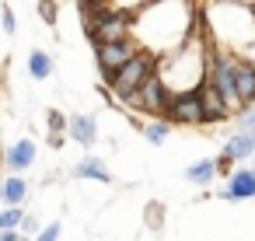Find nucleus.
<instances>
[{
  "instance_id": "f257e3e1",
  "label": "nucleus",
  "mask_w": 255,
  "mask_h": 241,
  "mask_svg": "<svg viewBox=\"0 0 255 241\" xmlns=\"http://www.w3.org/2000/svg\"><path fill=\"white\" fill-rule=\"evenodd\" d=\"M196 28H199V7L192 0H150L147 7L133 14L129 39L161 60L175 53Z\"/></svg>"
},
{
  "instance_id": "f03ea898",
  "label": "nucleus",
  "mask_w": 255,
  "mask_h": 241,
  "mask_svg": "<svg viewBox=\"0 0 255 241\" xmlns=\"http://www.w3.org/2000/svg\"><path fill=\"white\" fill-rule=\"evenodd\" d=\"M206 35L213 49L231 53L245 63L255 60V11L241 0H217L206 11Z\"/></svg>"
},
{
  "instance_id": "7ed1b4c3",
  "label": "nucleus",
  "mask_w": 255,
  "mask_h": 241,
  "mask_svg": "<svg viewBox=\"0 0 255 241\" xmlns=\"http://www.w3.org/2000/svg\"><path fill=\"white\" fill-rule=\"evenodd\" d=\"M210 49H213V42H210L206 28L199 25L175 53L157 60V77L168 88V95H189V91H199L206 84Z\"/></svg>"
},
{
  "instance_id": "20e7f679",
  "label": "nucleus",
  "mask_w": 255,
  "mask_h": 241,
  "mask_svg": "<svg viewBox=\"0 0 255 241\" xmlns=\"http://www.w3.org/2000/svg\"><path fill=\"white\" fill-rule=\"evenodd\" d=\"M154 74H157V56H154V53H147V49H140V53H136L129 63H123V67L105 81V84H109V88H112V95L123 102L126 95L140 91Z\"/></svg>"
},
{
  "instance_id": "39448f33",
  "label": "nucleus",
  "mask_w": 255,
  "mask_h": 241,
  "mask_svg": "<svg viewBox=\"0 0 255 241\" xmlns=\"http://www.w3.org/2000/svg\"><path fill=\"white\" fill-rule=\"evenodd\" d=\"M129 25H133V14L109 7V11H102L98 18H91V21H88V39H91L95 46L123 42V39H129Z\"/></svg>"
},
{
  "instance_id": "423d86ee",
  "label": "nucleus",
  "mask_w": 255,
  "mask_h": 241,
  "mask_svg": "<svg viewBox=\"0 0 255 241\" xmlns=\"http://www.w3.org/2000/svg\"><path fill=\"white\" fill-rule=\"evenodd\" d=\"M168 88L161 84V77L154 74L140 91H133V95H126L123 98V105L129 109V112H150V116H157V119H164V109H168Z\"/></svg>"
},
{
  "instance_id": "0eeeda50",
  "label": "nucleus",
  "mask_w": 255,
  "mask_h": 241,
  "mask_svg": "<svg viewBox=\"0 0 255 241\" xmlns=\"http://www.w3.org/2000/svg\"><path fill=\"white\" fill-rule=\"evenodd\" d=\"M164 119H168L171 126H206L199 91H189V95H171V98H168V109H164Z\"/></svg>"
},
{
  "instance_id": "6e6552de",
  "label": "nucleus",
  "mask_w": 255,
  "mask_h": 241,
  "mask_svg": "<svg viewBox=\"0 0 255 241\" xmlns=\"http://www.w3.org/2000/svg\"><path fill=\"white\" fill-rule=\"evenodd\" d=\"M140 53V46L133 42V39H123V42H109V46H95V60H98V70H102V77L109 81L123 63H129L133 56Z\"/></svg>"
},
{
  "instance_id": "1a4fd4ad",
  "label": "nucleus",
  "mask_w": 255,
  "mask_h": 241,
  "mask_svg": "<svg viewBox=\"0 0 255 241\" xmlns=\"http://www.w3.org/2000/svg\"><path fill=\"white\" fill-rule=\"evenodd\" d=\"M35 157H39V147H35V140L21 136V140H14V143L4 150V168H7L11 175H21L25 168H32V164H35Z\"/></svg>"
},
{
  "instance_id": "9d476101",
  "label": "nucleus",
  "mask_w": 255,
  "mask_h": 241,
  "mask_svg": "<svg viewBox=\"0 0 255 241\" xmlns=\"http://www.w3.org/2000/svg\"><path fill=\"white\" fill-rule=\"evenodd\" d=\"M199 102H203V116H206V126H213V122H227L231 116H234V109L224 102V95L206 81L203 88H199Z\"/></svg>"
},
{
  "instance_id": "9b49d317",
  "label": "nucleus",
  "mask_w": 255,
  "mask_h": 241,
  "mask_svg": "<svg viewBox=\"0 0 255 241\" xmlns=\"http://www.w3.org/2000/svg\"><path fill=\"white\" fill-rule=\"evenodd\" d=\"M67 133H70L74 143L95 147V143H98V119H95L91 112H77V116L67 119Z\"/></svg>"
},
{
  "instance_id": "f8f14e48",
  "label": "nucleus",
  "mask_w": 255,
  "mask_h": 241,
  "mask_svg": "<svg viewBox=\"0 0 255 241\" xmlns=\"http://www.w3.org/2000/svg\"><path fill=\"white\" fill-rule=\"evenodd\" d=\"M234 95L241 109L255 105V67L245 60H238V70H234Z\"/></svg>"
},
{
  "instance_id": "ddd939ff",
  "label": "nucleus",
  "mask_w": 255,
  "mask_h": 241,
  "mask_svg": "<svg viewBox=\"0 0 255 241\" xmlns=\"http://www.w3.org/2000/svg\"><path fill=\"white\" fill-rule=\"evenodd\" d=\"M227 161H252V154H255V133H231L227 140H224V150H220Z\"/></svg>"
},
{
  "instance_id": "4468645a",
  "label": "nucleus",
  "mask_w": 255,
  "mask_h": 241,
  "mask_svg": "<svg viewBox=\"0 0 255 241\" xmlns=\"http://www.w3.org/2000/svg\"><path fill=\"white\" fill-rule=\"evenodd\" d=\"M224 185L231 189L234 203H241V199H255V168H238V171H231Z\"/></svg>"
},
{
  "instance_id": "2eb2a0df",
  "label": "nucleus",
  "mask_w": 255,
  "mask_h": 241,
  "mask_svg": "<svg viewBox=\"0 0 255 241\" xmlns=\"http://www.w3.org/2000/svg\"><path fill=\"white\" fill-rule=\"evenodd\" d=\"M74 178H84V182H102V185H109V182H112V171L105 168V161H102V157H81V161L74 164Z\"/></svg>"
},
{
  "instance_id": "dca6fc26",
  "label": "nucleus",
  "mask_w": 255,
  "mask_h": 241,
  "mask_svg": "<svg viewBox=\"0 0 255 241\" xmlns=\"http://www.w3.org/2000/svg\"><path fill=\"white\" fill-rule=\"evenodd\" d=\"M28 182L21 175H7L4 178V206H25L28 203Z\"/></svg>"
},
{
  "instance_id": "f3484780",
  "label": "nucleus",
  "mask_w": 255,
  "mask_h": 241,
  "mask_svg": "<svg viewBox=\"0 0 255 241\" xmlns=\"http://www.w3.org/2000/svg\"><path fill=\"white\" fill-rule=\"evenodd\" d=\"M140 136H143L150 147H164V143H168V136H171V122H168V119L140 122Z\"/></svg>"
},
{
  "instance_id": "a211bd4d",
  "label": "nucleus",
  "mask_w": 255,
  "mask_h": 241,
  "mask_svg": "<svg viewBox=\"0 0 255 241\" xmlns=\"http://www.w3.org/2000/svg\"><path fill=\"white\" fill-rule=\"evenodd\" d=\"M213 178H217L213 157H199V161H192V164L185 168V182H192V185H210Z\"/></svg>"
},
{
  "instance_id": "6ab92c4d",
  "label": "nucleus",
  "mask_w": 255,
  "mask_h": 241,
  "mask_svg": "<svg viewBox=\"0 0 255 241\" xmlns=\"http://www.w3.org/2000/svg\"><path fill=\"white\" fill-rule=\"evenodd\" d=\"M28 74H32L35 81L53 77V56H49L46 49H32V53H28Z\"/></svg>"
},
{
  "instance_id": "aec40b11",
  "label": "nucleus",
  "mask_w": 255,
  "mask_h": 241,
  "mask_svg": "<svg viewBox=\"0 0 255 241\" xmlns=\"http://www.w3.org/2000/svg\"><path fill=\"white\" fill-rule=\"evenodd\" d=\"M21 217H25L21 206H4V210H0V231H18Z\"/></svg>"
},
{
  "instance_id": "412c9836",
  "label": "nucleus",
  "mask_w": 255,
  "mask_h": 241,
  "mask_svg": "<svg viewBox=\"0 0 255 241\" xmlns=\"http://www.w3.org/2000/svg\"><path fill=\"white\" fill-rule=\"evenodd\" d=\"M143 224H147L150 231H161V227H164V206H161V203H147V210H143Z\"/></svg>"
},
{
  "instance_id": "4be33fe9",
  "label": "nucleus",
  "mask_w": 255,
  "mask_h": 241,
  "mask_svg": "<svg viewBox=\"0 0 255 241\" xmlns=\"http://www.w3.org/2000/svg\"><path fill=\"white\" fill-rule=\"evenodd\" d=\"M18 231H21L25 238H35V234L42 231V220H39V213H25V217H21V227H18Z\"/></svg>"
},
{
  "instance_id": "5701e85b",
  "label": "nucleus",
  "mask_w": 255,
  "mask_h": 241,
  "mask_svg": "<svg viewBox=\"0 0 255 241\" xmlns=\"http://www.w3.org/2000/svg\"><path fill=\"white\" fill-rule=\"evenodd\" d=\"M238 129L241 133H255V105H248V109L238 112Z\"/></svg>"
},
{
  "instance_id": "b1692460",
  "label": "nucleus",
  "mask_w": 255,
  "mask_h": 241,
  "mask_svg": "<svg viewBox=\"0 0 255 241\" xmlns=\"http://www.w3.org/2000/svg\"><path fill=\"white\" fill-rule=\"evenodd\" d=\"M49 133H56V136H63V133H67V116H63V112H56V109L49 112Z\"/></svg>"
},
{
  "instance_id": "393cba45",
  "label": "nucleus",
  "mask_w": 255,
  "mask_h": 241,
  "mask_svg": "<svg viewBox=\"0 0 255 241\" xmlns=\"http://www.w3.org/2000/svg\"><path fill=\"white\" fill-rule=\"evenodd\" d=\"M39 14L46 25H56V0H39Z\"/></svg>"
},
{
  "instance_id": "a878e982",
  "label": "nucleus",
  "mask_w": 255,
  "mask_h": 241,
  "mask_svg": "<svg viewBox=\"0 0 255 241\" xmlns=\"http://www.w3.org/2000/svg\"><path fill=\"white\" fill-rule=\"evenodd\" d=\"M32 241H60V220H56V224H46Z\"/></svg>"
},
{
  "instance_id": "bb28decb",
  "label": "nucleus",
  "mask_w": 255,
  "mask_h": 241,
  "mask_svg": "<svg viewBox=\"0 0 255 241\" xmlns=\"http://www.w3.org/2000/svg\"><path fill=\"white\" fill-rule=\"evenodd\" d=\"M0 25H4V32H7V35H14V32H18V21H14V11H11L7 4H4V11H0Z\"/></svg>"
},
{
  "instance_id": "cd10ccee",
  "label": "nucleus",
  "mask_w": 255,
  "mask_h": 241,
  "mask_svg": "<svg viewBox=\"0 0 255 241\" xmlns=\"http://www.w3.org/2000/svg\"><path fill=\"white\" fill-rule=\"evenodd\" d=\"M25 234L21 231H0V241H21Z\"/></svg>"
},
{
  "instance_id": "c85d7f7f",
  "label": "nucleus",
  "mask_w": 255,
  "mask_h": 241,
  "mask_svg": "<svg viewBox=\"0 0 255 241\" xmlns=\"http://www.w3.org/2000/svg\"><path fill=\"white\" fill-rule=\"evenodd\" d=\"M0 203H4V178H0Z\"/></svg>"
},
{
  "instance_id": "c756f323",
  "label": "nucleus",
  "mask_w": 255,
  "mask_h": 241,
  "mask_svg": "<svg viewBox=\"0 0 255 241\" xmlns=\"http://www.w3.org/2000/svg\"><path fill=\"white\" fill-rule=\"evenodd\" d=\"M252 168H255V154H252Z\"/></svg>"
},
{
  "instance_id": "7c9ffc66",
  "label": "nucleus",
  "mask_w": 255,
  "mask_h": 241,
  "mask_svg": "<svg viewBox=\"0 0 255 241\" xmlns=\"http://www.w3.org/2000/svg\"><path fill=\"white\" fill-rule=\"evenodd\" d=\"M21 241H32V238H21Z\"/></svg>"
},
{
  "instance_id": "2f4dec72",
  "label": "nucleus",
  "mask_w": 255,
  "mask_h": 241,
  "mask_svg": "<svg viewBox=\"0 0 255 241\" xmlns=\"http://www.w3.org/2000/svg\"><path fill=\"white\" fill-rule=\"evenodd\" d=\"M252 67H255V60H252Z\"/></svg>"
}]
</instances>
